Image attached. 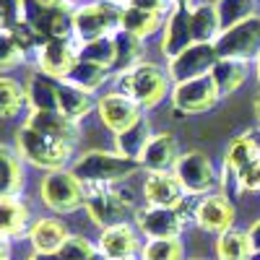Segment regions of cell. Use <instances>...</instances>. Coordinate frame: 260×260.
<instances>
[{
    "label": "cell",
    "instance_id": "obj_28",
    "mask_svg": "<svg viewBox=\"0 0 260 260\" xmlns=\"http://www.w3.org/2000/svg\"><path fill=\"white\" fill-rule=\"evenodd\" d=\"M211 76H213L216 86H219V94L224 99V96L234 94L245 83V78H247V62L245 60H219V62H216V68L211 71Z\"/></svg>",
    "mask_w": 260,
    "mask_h": 260
},
{
    "label": "cell",
    "instance_id": "obj_18",
    "mask_svg": "<svg viewBox=\"0 0 260 260\" xmlns=\"http://www.w3.org/2000/svg\"><path fill=\"white\" fill-rule=\"evenodd\" d=\"M180 148H177V138L172 133H156L148 141L141 161V169L146 172H175L177 161H180Z\"/></svg>",
    "mask_w": 260,
    "mask_h": 260
},
{
    "label": "cell",
    "instance_id": "obj_4",
    "mask_svg": "<svg viewBox=\"0 0 260 260\" xmlns=\"http://www.w3.org/2000/svg\"><path fill=\"white\" fill-rule=\"evenodd\" d=\"M86 211H89V219L107 229L115 224H125L127 213L133 211V195L130 190L120 187V182L112 185H89L86 187Z\"/></svg>",
    "mask_w": 260,
    "mask_h": 260
},
{
    "label": "cell",
    "instance_id": "obj_32",
    "mask_svg": "<svg viewBox=\"0 0 260 260\" xmlns=\"http://www.w3.org/2000/svg\"><path fill=\"white\" fill-rule=\"evenodd\" d=\"M24 104H29L26 86H21L18 81L3 76L0 78V115L6 120H13L21 110H24Z\"/></svg>",
    "mask_w": 260,
    "mask_h": 260
},
{
    "label": "cell",
    "instance_id": "obj_37",
    "mask_svg": "<svg viewBox=\"0 0 260 260\" xmlns=\"http://www.w3.org/2000/svg\"><path fill=\"white\" fill-rule=\"evenodd\" d=\"M26 55H29V52L18 45V39L13 37V31H11V29H3V52H0V68L8 73V71L16 68V65L24 62Z\"/></svg>",
    "mask_w": 260,
    "mask_h": 260
},
{
    "label": "cell",
    "instance_id": "obj_14",
    "mask_svg": "<svg viewBox=\"0 0 260 260\" xmlns=\"http://www.w3.org/2000/svg\"><path fill=\"white\" fill-rule=\"evenodd\" d=\"M96 110H99L104 127H110L115 136H120L122 130H127L130 125H136L143 117V107L136 99H130L120 91L102 94L99 102H96Z\"/></svg>",
    "mask_w": 260,
    "mask_h": 260
},
{
    "label": "cell",
    "instance_id": "obj_49",
    "mask_svg": "<svg viewBox=\"0 0 260 260\" xmlns=\"http://www.w3.org/2000/svg\"><path fill=\"white\" fill-rule=\"evenodd\" d=\"M255 60H257V81H260V55H257Z\"/></svg>",
    "mask_w": 260,
    "mask_h": 260
},
{
    "label": "cell",
    "instance_id": "obj_36",
    "mask_svg": "<svg viewBox=\"0 0 260 260\" xmlns=\"http://www.w3.org/2000/svg\"><path fill=\"white\" fill-rule=\"evenodd\" d=\"M219 13H221V21H224V29L240 24L247 16H252L255 11V0H219Z\"/></svg>",
    "mask_w": 260,
    "mask_h": 260
},
{
    "label": "cell",
    "instance_id": "obj_50",
    "mask_svg": "<svg viewBox=\"0 0 260 260\" xmlns=\"http://www.w3.org/2000/svg\"><path fill=\"white\" fill-rule=\"evenodd\" d=\"M180 3H182V6H192V0H180Z\"/></svg>",
    "mask_w": 260,
    "mask_h": 260
},
{
    "label": "cell",
    "instance_id": "obj_8",
    "mask_svg": "<svg viewBox=\"0 0 260 260\" xmlns=\"http://www.w3.org/2000/svg\"><path fill=\"white\" fill-rule=\"evenodd\" d=\"M221 60H252L260 55V16L252 13L245 21L234 24L221 31V37L213 42Z\"/></svg>",
    "mask_w": 260,
    "mask_h": 260
},
{
    "label": "cell",
    "instance_id": "obj_46",
    "mask_svg": "<svg viewBox=\"0 0 260 260\" xmlns=\"http://www.w3.org/2000/svg\"><path fill=\"white\" fill-rule=\"evenodd\" d=\"M255 117H257V120H260V96H257V99H255Z\"/></svg>",
    "mask_w": 260,
    "mask_h": 260
},
{
    "label": "cell",
    "instance_id": "obj_29",
    "mask_svg": "<svg viewBox=\"0 0 260 260\" xmlns=\"http://www.w3.org/2000/svg\"><path fill=\"white\" fill-rule=\"evenodd\" d=\"M159 26H161V16L159 13H151V11L138 8V6H125L122 8V29L125 31L146 39V37L154 34Z\"/></svg>",
    "mask_w": 260,
    "mask_h": 260
},
{
    "label": "cell",
    "instance_id": "obj_12",
    "mask_svg": "<svg viewBox=\"0 0 260 260\" xmlns=\"http://www.w3.org/2000/svg\"><path fill=\"white\" fill-rule=\"evenodd\" d=\"M192 221L206 232L224 234L234 224V201L224 192L201 195V198L192 203Z\"/></svg>",
    "mask_w": 260,
    "mask_h": 260
},
{
    "label": "cell",
    "instance_id": "obj_34",
    "mask_svg": "<svg viewBox=\"0 0 260 260\" xmlns=\"http://www.w3.org/2000/svg\"><path fill=\"white\" fill-rule=\"evenodd\" d=\"M78 60L99 62L104 68L115 71V37H102V39H94V42H83Z\"/></svg>",
    "mask_w": 260,
    "mask_h": 260
},
{
    "label": "cell",
    "instance_id": "obj_22",
    "mask_svg": "<svg viewBox=\"0 0 260 260\" xmlns=\"http://www.w3.org/2000/svg\"><path fill=\"white\" fill-rule=\"evenodd\" d=\"M0 211H3V237L16 240V237L29 234L31 213H29V206L21 201V195H3L0 198Z\"/></svg>",
    "mask_w": 260,
    "mask_h": 260
},
{
    "label": "cell",
    "instance_id": "obj_53",
    "mask_svg": "<svg viewBox=\"0 0 260 260\" xmlns=\"http://www.w3.org/2000/svg\"><path fill=\"white\" fill-rule=\"evenodd\" d=\"M130 260H136V257H130Z\"/></svg>",
    "mask_w": 260,
    "mask_h": 260
},
{
    "label": "cell",
    "instance_id": "obj_13",
    "mask_svg": "<svg viewBox=\"0 0 260 260\" xmlns=\"http://www.w3.org/2000/svg\"><path fill=\"white\" fill-rule=\"evenodd\" d=\"M175 175L180 177L185 192L198 195V198L208 195L211 187L216 185V169L203 151H187V154H182L175 167Z\"/></svg>",
    "mask_w": 260,
    "mask_h": 260
},
{
    "label": "cell",
    "instance_id": "obj_6",
    "mask_svg": "<svg viewBox=\"0 0 260 260\" xmlns=\"http://www.w3.org/2000/svg\"><path fill=\"white\" fill-rule=\"evenodd\" d=\"M73 24H76V39L81 42H94L102 37H115L122 29V8L107 3H89L73 11Z\"/></svg>",
    "mask_w": 260,
    "mask_h": 260
},
{
    "label": "cell",
    "instance_id": "obj_48",
    "mask_svg": "<svg viewBox=\"0 0 260 260\" xmlns=\"http://www.w3.org/2000/svg\"><path fill=\"white\" fill-rule=\"evenodd\" d=\"M91 260H107V257H104V255H102V252H96V255H94V257H91Z\"/></svg>",
    "mask_w": 260,
    "mask_h": 260
},
{
    "label": "cell",
    "instance_id": "obj_1",
    "mask_svg": "<svg viewBox=\"0 0 260 260\" xmlns=\"http://www.w3.org/2000/svg\"><path fill=\"white\" fill-rule=\"evenodd\" d=\"M138 169H141V161L127 159L122 154H112V151H86L83 156H78L73 161L71 172L83 182V187H89V185H112V182L127 180Z\"/></svg>",
    "mask_w": 260,
    "mask_h": 260
},
{
    "label": "cell",
    "instance_id": "obj_10",
    "mask_svg": "<svg viewBox=\"0 0 260 260\" xmlns=\"http://www.w3.org/2000/svg\"><path fill=\"white\" fill-rule=\"evenodd\" d=\"M219 50H216L213 42H192V45L180 52L177 57L169 60V78L180 83V81H192V78H201V76H208L216 62H219Z\"/></svg>",
    "mask_w": 260,
    "mask_h": 260
},
{
    "label": "cell",
    "instance_id": "obj_23",
    "mask_svg": "<svg viewBox=\"0 0 260 260\" xmlns=\"http://www.w3.org/2000/svg\"><path fill=\"white\" fill-rule=\"evenodd\" d=\"M96 102H99V96H94L91 91H86V89H81V86L60 78V112L62 115H68L73 120H81L94 110Z\"/></svg>",
    "mask_w": 260,
    "mask_h": 260
},
{
    "label": "cell",
    "instance_id": "obj_15",
    "mask_svg": "<svg viewBox=\"0 0 260 260\" xmlns=\"http://www.w3.org/2000/svg\"><path fill=\"white\" fill-rule=\"evenodd\" d=\"M195 42L192 37V8L190 6H177L169 13L167 26H164V37H161V52L164 57H177L180 52H185L190 45Z\"/></svg>",
    "mask_w": 260,
    "mask_h": 260
},
{
    "label": "cell",
    "instance_id": "obj_16",
    "mask_svg": "<svg viewBox=\"0 0 260 260\" xmlns=\"http://www.w3.org/2000/svg\"><path fill=\"white\" fill-rule=\"evenodd\" d=\"M143 195H146V206L180 208L187 192L175 172H148L143 182Z\"/></svg>",
    "mask_w": 260,
    "mask_h": 260
},
{
    "label": "cell",
    "instance_id": "obj_39",
    "mask_svg": "<svg viewBox=\"0 0 260 260\" xmlns=\"http://www.w3.org/2000/svg\"><path fill=\"white\" fill-rule=\"evenodd\" d=\"M237 175H240V182H242L245 192H257L260 190V159H255L247 167H242Z\"/></svg>",
    "mask_w": 260,
    "mask_h": 260
},
{
    "label": "cell",
    "instance_id": "obj_26",
    "mask_svg": "<svg viewBox=\"0 0 260 260\" xmlns=\"http://www.w3.org/2000/svg\"><path fill=\"white\" fill-rule=\"evenodd\" d=\"M143 39L130 34L125 29H120L115 34V71L122 73V71H130L136 65L143 62Z\"/></svg>",
    "mask_w": 260,
    "mask_h": 260
},
{
    "label": "cell",
    "instance_id": "obj_24",
    "mask_svg": "<svg viewBox=\"0 0 260 260\" xmlns=\"http://www.w3.org/2000/svg\"><path fill=\"white\" fill-rule=\"evenodd\" d=\"M192 8V37L195 42H216L224 31V21L216 3H201Z\"/></svg>",
    "mask_w": 260,
    "mask_h": 260
},
{
    "label": "cell",
    "instance_id": "obj_40",
    "mask_svg": "<svg viewBox=\"0 0 260 260\" xmlns=\"http://www.w3.org/2000/svg\"><path fill=\"white\" fill-rule=\"evenodd\" d=\"M221 187H224V195H229L232 201H237V198L245 192V190H242V182H240V175H237V169H232V167H226V164H224V172H221Z\"/></svg>",
    "mask_w": 260,
    "mask_h": 260
},
{
    "label": "cell",
    "instance_id": "obj_44",
    "mask_svg": "<svg viewBox=\"0 0 260 260\" xmlns=\"http://www.w3.org/2000/svg\"><path fill=\"white\" fill-rule=\"evenodd\" d=\"M250 240H252V247L260 250V221L252 224V229H250Z\"/></svg>",
    "mask_w": 260,
    "mask_h": 260
},
{
    "label": "cell",
    "instance_id": "obj_41",
    "mask_svg": "<svg viewBox=\"0 0 260 260\" xmlns=\"http://www.w3.org/2000/svg\"><path fill=\"white\" fill-rule=\"evenodd\" d=\"M133 6L138 8H146L151 13H159V16H169L180 6V0H133Z\"/></svg>",
    "mask_w": 260,
    "mask_h": 260
},
{
    "label": "cell",
    "instance_id": "obj_51",
    "mask_svg": "<svg viewBox=\"0 0 260 260\" xmlns=\"http://www.w3.org/2000/svg\"><path fill=\"white\" fill-rule=\"evenodd\" d=\"M206 3H219V0H206Z\"/></svg>",
    "mask_w": 260,
    "mask_h": 260
},
{
    "label": "cell",
    "instance_id": "obj_31",
    "mask_svg": "<svg viewBox=\"0 0 260 260\" xmlns=\"http://www.w3.org/2000/svg\"><path fill=\"white\" fill-rule=\"evenodd\" d=\"M0 161H3V195H21V190H24L21 154L11 146H3L0 148Z\"/></svg>",
    "mask_w": 260,
    "mask_h": 260
},
{
    "label": "cell",
    "instance_id": "obj_2",
    "mask_svg": "<svg viewBox=\"0 0 260 260\" xmlns=\"http://www.w3.org/2000/svg\"><path fill=\"white\" fill-rule=\"evenodd\" d=\"M16 151L24 161H29L39 169H47V172L65 169V164L73 159V143L50 138L29 125H21L16 130Z\"/></svg>",
    "mask_w": 260,
    "mask_h": 260
},
{
    "label": "cell",
    "instance_id": "obj_52",
    "mask_svg": "<svg viewBox=\"0 0 260 260\" xmlns=\"http://www.w3.org/2000/svg\"><path fill=\"white\" fill-rule=\"evenodd\" d=\"M195 260H203V257H195Z\"/></svg>",
    "mask_w": 260,
    "mask_h": 260
},
{
    "label": "cell",
    "instance_id": "obj_43",
    "mask_svg": "<svg viewBox=\"0 0 260 260\" xmlns=\"http://www.w3.org/2000/svg\"><path fill=\"white\" fill-rule=\"evenodd\" d=\"M29 260H65L60 252H34Z\"/></svg>",
    "mask_w": 260,
    "mask_h": 260
},
{
    "label": "cell",
    "instance_id": "obj_11",
    "mask_svg": "<svg viewBox=\"0 0 260 260\" xmlns=\"http://www.w3.org/2000/svg\"><path fill=\"white\" fill-rule=\"evenodd\" d=\"M78 55H81V42L76 37L47 39L37 50V71L55 78H68V73L78 62Z\"/></svg>",
    "mask_w": 260,
    "mask_h": 260
},
{
    "label": "cell",
    "instance_id": "obj_47",
    "mask_svg": "<svg viewBox=\"0 0 260 260\" xmlns=\"http://www.w3.org/2000/svg\"><path fill=\"white\" fill-rule=\"evenodd\" d=\"M250 260H260V250H255V252L250 255Z\"/></svg>",
    "mask_w": 260,
    "mask_h": 260
},
{
    "label": "cell",
    "instance_id": "obj_42",
    "mask_svg": "<svg viewBox=\"0 0 260 260\" xmlns=\"http://www.w3.org/2000/svg\"><path fill=\"white\" fill-rule=\"evenodd\" d=\"M45 11H71V0H34Z\"/></svg>",
    "mask_w": 260,
    "mask_h": 260
},
{
    "label": "cell",
    "instance_id": "obj_21",
    "mask_svg": "<svg viewBox=\"0 0 260 260\" xmlns=\"http://www.w3.org/2000/svg\"><path fill=\"white\" fill-rule=\"evenodd\" d=\"M29 240L34 252H60L62 245L71 240V232L60 219L55 216H45V219H37L29 229Z\"/></svg>",
    "mask_w": 260,
    "mask_h": 260
},
{
    "label": "cell",
    "instance_id": "obj_20",
    "mask_svg": "<svg viewBox=\"0 0 260 260\" xmlns=\"http://www.w3.org/2000/svg\"><path fill=\"white\" fill-rule=\"evenodd\" d=\"M26 99L31 110L39 112H60V78L47 73H31L26 81Z\"/></svg>",
    "mask_w": 260,
    "mask_h": 260
},
{
    "label": "cell",
    "instance_id": "obj_30",
    "mask_svg": "<svg viewBox=\"0 0 260 260\" xmlns=\"http://www.w3.org/2000/svg\"><path fill=\"white\" fill-rule=\"evenodd\" d=\"M65 81H71V83H76V86H81V89L94 94L96 89H102V86L110 81V68H104V65H99V62L78 60L76 68L68 73V78H65Z\"/></svg>",
    "mask_w": 260,
    "mask_h": 260
},
{
    "label": "cell",
    "instance_id": "obj_17",
    "mask_svg": "<svg viewBox=\"0 0 260 260\" xmlns=\"http://www.w3.org/2000/svg\"><path fill=\"white\" fill-rule=\"evenodd\" d=\"M141 242H138V232L125 224H115V226H107L99 234V252L107 260H130L141 252Z\"/></svg>",
    "mask_w": 260,
    "mask_h": 260
},
{
    "label": "cell",
    "instance_id": "obj_19",
    "mask_svg": "<svg viewBox=\"0 0 260 260\" xmlns=\"http://www.w3.org/2000/svg\"><path fill=\"white\" fill-rule=\"evenodd\" d=\"M26 125L34 127V130H39V133L50 136V138L65 141V143H76L81 138L78 120L62 115V112H39V110H31Z\"/></svg>",
    "mask_w": 260,
    "mask_h": 260
},
{
    "label": "cell",
    "instance_id": "obj_5",
    "mask_svg": "<svg viewBox=\"0 0 260 260\" xmlns=\"http://www.w3.org/2000/svg\"><path fill=\"white\" fill-rule=\"evenodd\" d=\"M190 219L192 208H187L185 203L180 208L143 206L136 211V226L146 240H177Z\"/></svg>",
    "mask_w": 260,
    "mask_h": 260
},
{
    "label": "cell",
    "instance_id": "obj_35",
    "mask_svg": "<svg viewBox=\"0 0 260 260\" xmlns=\"http://www.w3.org/2000/svg\"><path fill=\"white\" fill-rule=\"evenodd\" d=\"M141 260H182V242L177 240H146Z\"/></svg>",
    "mask_w": 260,
    "mask_h": 260
},
{
    "label": "cell",
    "instance_id": "obj_38",
    "mask_svg": "<svg viewBox=\"0 0 260 260\" xmlns=\"http://www.w3.org/2000/svg\"><path fill=\"white\" fill-rule=\"evenodd\" d=\"M96 252H99V245H94L91 240L78 237V234H71V240L65 242L62 250H60V255L65 260H91Z\"/></svg>",
    "mask_w": 260,
    "mask_h": 260
},
{
    "label": "cell",
    "instance_id": "obj_25",
    "mask_svg": "<svg viewBox=\"0 0 260 260\" xmlns=\"http://www.w3.org/2000/svg\"><path fill=\"white\" fill-rule=\"evenodd\" d=\"M151 138H154V133H151V122H148L146 115H143L136 125H130L127 130H122L120 136H115L117 154L138 161V159L143 156V151H146V146H148Z\"/></svg>",
    "mask_w": 260,
    "mask_h": 260
},
{
    "label": "cell",
    "instance_id": "obj_27",
    "mask_svg": "<svg viewBox=\"0 0 260 260\" xmlns=\"http://www.w3.org/2000/svg\"><path fill=\"white\" fill-rule=\"evenodd\" d=\"M255 252L250 232L242 229H229L224 234H219V242H216V255L219 260H250V255Z\"/></svg>",
    "mask_w": 260,
    "mask_h": 260
},
{
    "label": "cell",
    "instance_id": "obj_3",
    "mask_svg": "<svg viewBox=\"0 0 260 260\" xmlns=\"http://www.w3.org/2000/svg\"><path fill=\"white\" fill-rule=\"evenodd\" d=\"M169 73H164L156 62H141L130 71L117 73V89L120 94L136 99L143 110H151V107L161 104V99L169 91Z\"/></svg>",
    "mask_w": 260,
    "mask_h": 260
},
{
    "label": "cell",
    "instance_id": "obj_45",
    "mask_svg": "<svg viewBox=\"0 0 260 260\" xmlns=\"http://www.w3.org/2000/svg\"><path fill=\"white\" fill-rule=\"evenodd\" d=\"M107 3H112L117 8H125V6H133V0H107Z\"/></svg>",
    "mask_w": 260,
    "mask_h": 260
},
{
    "label": "cell",
    "instance_id": "obj_7",
    "mask_svg": "<svg viewBox=\"0 0 260 260\" xmlns=\"http://www.w3.org/2000/svg\"><path fill=\"white\" fill-rule=\"evenodd\" d=\"M42 203L55 213H73L86 206V187L68 169L47 172V177L39 185Z\"/></svg>",
    "mask_w": 260,
    "mask_h": 260
},
{
    "label": "cell",
    "instance_id": "obj_33",
    "mask_svg": "<svg viewBox=\"0 0 260 260\" xmlns=\"http://www.w3.org/2000/svg\"><path fill=\"white\" fill-rule=\"evenodd\" d=\"M255 159H260V141L247 133V136H240L237 141L229 143L226 156H224V164L240 172L242 167H247V164L255 161Z\"/></svg>",
    "mask_w": 260,
    "mask_h": 260
},
{
    "label": "cell",
    "instance_id": "obj_9",
    "mask_svg": "<svg viewBox=\"0 0 260 260\" xmlns=\"http://www.w3.org/2000/svg\"><path fill=\"white\" fill-rule=\"evenodd\" d=\"M221 102L219 86H216L213 76H201L192 81H180L172 89V104H175V115H201L213 110L216 104Z\"/></svg>",
    "mask_w": 260,
    "mask_h": 260
}]
</instances>
